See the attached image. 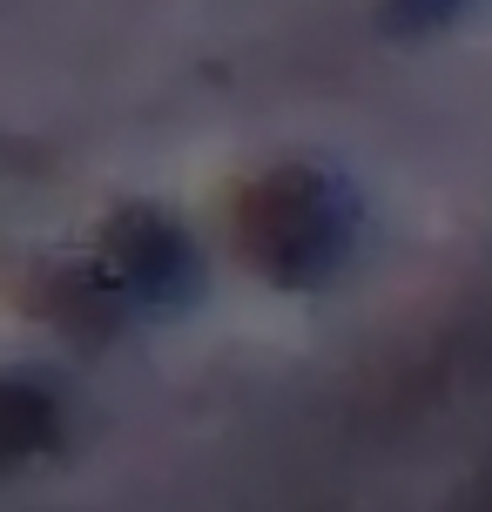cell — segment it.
Here are the masks:
<instances>
[{
	"label": "cell",
	"instance_id": "277c9868",
	"mask_svg": "<svg viewBox=\"0 0 492 512\" xmlns=\"http://www.w3.org/2000/svg\"><path fill=\"white\" fill-rule=\"evenodd\" d=\"M472 0H378V27L398 34V41H425V34H439L466 14Z\"/></svg>",
	"mask_w": 492,
	"mask_h": 512
},
{
	"label": "cell",
	"instance_id": "6da1fadb",
	"mask_svg": "<svg viewBox=\"0 0 492 512\" xmlns=\"http://www.w3.org/2000/svg\"><path fill=\"white\" fill-rule=\"evenodd\" d=\"M358 236H364L358 189L337 169H317V162H277V169H263L243 189V203H236L243 263L263 270L270 283H284V290L331 283L351 263Z\"/></svg>",
	"mask_w": 492,
	"mask_h": 512
},
{
	"label": "cell",
	"instance_id": "3957f363",
	"mask_svg": "<svg viewBox=\"0 0 492 512\" xmlns=\"http://www.w3.org/2000/svg\"><path fill=\"white\" fill-rule=\"evenodd\" d=\"M61 438H68V405H61L54 378L0 371V472L48 459Z\"/></svg>",
	"mask_w": 492,
	"mask_h": 512
},
{
	"label": "cell",
	"instance_id": "7a4b0ae2",
	"mask_svg": "<svg viewBox=\"0 0 492 512\" xmlns=\"http://www.w3.org/2000/svg\"><path fill=\"white\" fill-rule=\"evenodd\" d=\"M115 283V297L135 310H182L196 304L203 290V256L189 243L182 223H169L162 209H129L115 230H108V250L95 256Z\"/></svg>",
	"mask_w": 492,
	"mask_h": 512
},
{
	"label": "cell",
	"instance_id": "5b68a950",
	"mask_svg": "<svg viewBox=\"0 0 492 512\" xmlns=\"http://www.w3.org/2000/svg\"><path fill=\"white\" fill-rule=\"evenodd\" d=\"M466 512H492V486H479V492H472V499H466Z\"/></svg>",
	"mask_w": 492,
	"mask_h": 512
}]
</instances>
